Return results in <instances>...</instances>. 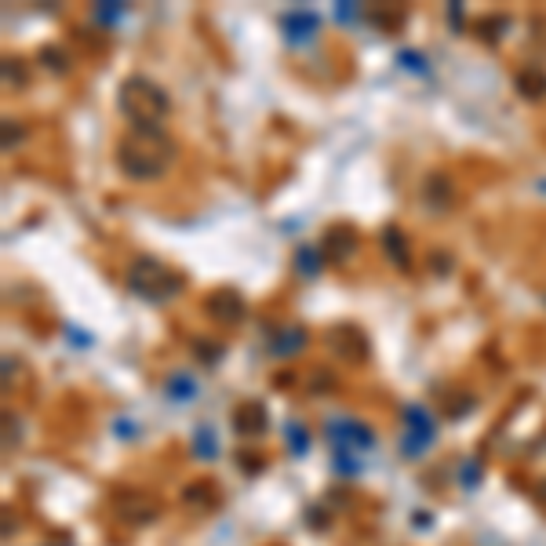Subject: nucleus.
<instances>
[{
	"mask_svg": "<svg viewBox=\"0 0 546 546\" xmlns=\"http://www.w3.org/2000/svg\"><path fill=\"white\" fill-rule=\"evenodd\" d=\"M121 110L132 117L135 132H161V117L168 113V95L161 84L132 77L121 88Z\"/></svg>",
	"mask_w": 546,
	"mask_h": 546,
	"instance_id": "1",
	"label": "nucleus"
},
{
	"mask_svg": "<svg viewBox=\"0 0 546 546\" xmlns=\"http://www.w3.org/2000/svg\"><path fill=\"white\" fill-rule=\"evenodd\" d=\"M128 288L146 303H172L175 295L186 288V281H182V273H175L161 259H135L128 266Z\"/></svg>",
	"mask_w": 546,
	"mask_h": 546,
	"instance_id": "2",
	"label": "nucleus"
},
{
	"mask_svg": "<svg viewBox=\"0 0 546 546\" xmlns=\"http://www.w3.org/2000/svg\"><path fill=\"white\" fill-rule=\"evenodd\" d=\"M117 161H121L124 175H132V179H139V182H150L168 168L172 150H161V132H135L132 142H124L121 146Z\"/></svg>",
	"mask_w": 546,
	"mask_h": 546,
	"instance_id": "3",
	"label": "nucleus"
},
{
	"mask_svg": "<svg viewBox=\"0 0 546 546\" xmlns=\"http://www.w3.org/2000/svg\"><path fill=\"white\" fill-rule=\"evenodd\" d=\"M299 346H303V332L299 328H281V339H273V354L292 357L299 354Z\"/></svg>",
	"mask_w": 546,
	"mask_h": 546,
	"instance_id": "4",
	"label": "nucleus"
}]
</instances>
